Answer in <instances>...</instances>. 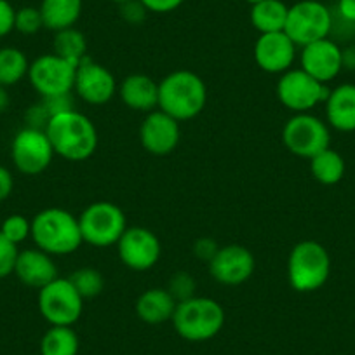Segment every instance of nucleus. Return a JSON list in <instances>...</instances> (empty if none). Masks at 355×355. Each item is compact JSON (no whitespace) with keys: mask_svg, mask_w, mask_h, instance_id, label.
Instances as JSON below:
<instances>
[{"mask_svg":"<svg viewBox=\"0 0 355 355\" xmlns=\"http://www.w3.org/2000/svg\"><path fill=\"white\" fill-rule=\"evenodd\" d=\"M277 98L288 110L295 114H306L317 105L326 103L329 89L315 80L302 68H291L281 75L277 82Z\"/></svg>","mask_w":355,"mask_h":355,"instance_id":"nucleus-10","label":"nucleus"},{"mask_svg":"<svg viewBox=\"0 0 355 355\" xmlns=\"http://www.w3.org/2000/svg\"><path fill=\"white\" fill-rule=\"evenodd\" d=\"M82 241L94 248L117 245L119 239L128 230L125 214L117 204L98 200L89 204L78 216Z\"/></svg>","mask_w":355,"mask_h":355,"instance_id":"nucleus-6","label":"nucleus"},{"mask_svg":"<svg viewBox=\"0 0 355 355\" xmlns=\"http://www.w3.org/2000/svg\"><path fill=\"white\" fill-rule=\"evenodd\" d=\"M42 28L44 21L39 8L26 6V8H21L16 11L15 30H18L19 33H23V35H35Z\"/></svg>","mask_w":355,"mask_h":355,"instance_id":"nucleus-31","label":"nucleus"},{"mask_svg":"<svg viewBox=\"0 0 355 355\" xmlns=\"http://www.w3.org/2000/svg\"><path fill=\"white\" fill-rule=\"evenodd\" d=\"M18 254V244H15V242H11L0 234V279H6L11 274H15Z\"/></svg>","mask_w":355,"mask_h":355,"instance_id":"nucleus-33","label":"nucleus"},{"mask_svg":"<svg viewBox=\"0 0 355 355\" xmlns=\"http://www.w3.org/2000/svg\"><path fill=\"white\" fill-rule=\"evenodd\" d=\"M32 241L51 256L71 254L84 244L78 218L61 207H47L32 218Z\"/></svg>","mask_w":355,"mask_h":355,"instance_id":"nucleus-3","label":"nucleus"},{"mask_svg":"<svg viewBox=\"0 0 355 355\" xmlns=\"http://www.w3.org/2000/svg\"><path fill=\"white\" fill-rule=\"evenodd\" d=\"M171 322L183 340L200 343L213 340L221 333L225 326V310L216 300L192 296L178 303Z\"/></svg>","mask_w":355,"mask_h":355,"instance_id":"nucleus-4","label":"nucleus"},{"mask_svg":"<svg viewBox=\"0 0 355 355\" xmlns=\"http://www.w3.org/2000/svg\"><path fill=\"white\" fill-rule=\"evenodd\" d=\"M9 103H11V98H9L8 87L0 85V114H4L9 108Z\"/></svg>","mask_w":355,"mask_h":355,"instance_id":"nucleus-41","label":"nucleus"},{"mask_svg":"<svg viewBox=\"0 0 355 355\" xmlns=\"http://www.w3.org/2000/svg\"><path fill=\"white\" fill-rule=\"evenodd\" d=\"M12 190H15V178H12L11 171L8 167L0 166V202L9 199Z\"/></svg>","mask_w":355,"mask_h":355,"instance_id":"nucleus-38","label":"nucleus"},{"mask_svg":"<svg viewBox=\"0 0 355 355\" xmlns=\"http://www.w3.org/2000/svg\"><path fill=\"white\" fill-rule=\"evenodd\" d=\"M207 105L206 82L190 70H176L159 82V110L178 122L192 121Z\"/></svg>","mask_w":355,"mask_h":355,"instance_id":"nucleus-2","label":"nucleus"},{"mask_svg":"<svg viewBox=\"0 0 355 355\" xmlns=\"http://www.w3.org/2000/svg\"><path fill=\"white\" fill-rule=\"evenodd\" d=\"M73 91L87 105L101 107L112 101L117 94L119 85L114 73L107 67L87 56L77 64Z\"/></svg>","mask_w":355,"mask_h":355,"instance_id":"nucleus-13","label":"nucleus"},{"mask_svg":"<svg viewBox=\"0 0 355 355\" xmlns=\"http://www.w3.org/2000/svg\"><path fill=\"white\" fill-rule=\"evenodd\" d=\"M245 2L251 6H254V4H259V2H263V0H245Z\"/></svg>","mask_w":355,"mask_h":355,"instance_id":"nucleus-42","label":"nucleus"},{"mask_svg":"<svg viewBox=\"0 0 355 355\" xmlns=\"http://www.w3.org/2000/svg\"><path fill=\"white\" fill-rule=\"evenodd\" d=\"M334 11H336L341 18L355 23V0H338Z\"/></svg>","mask_w":355,"mask_h":355,"instance_id":"nucleus-39","label":"nucleus"},{"mask_svg":"<svg viewBox=\"0 0 355 355\" xmlns=\"http://www.w3.org/2000/svg\"><path fill=\"white\" fill-rule=\"evenodd\" d=\"M68 281L73 284V288L84 300L96 298L105 289L103 274L96 268H91V266H84V268L71 272Z\"/></svg>","mask_w":355,"mask_h":355,"instance_id":"nucleus-29","label":"nucleus"},{"mask_svg":"<svg viewBox=\"0 0 355 355\" xmlns=\"http://www.w3.org/2000/svg\"><path fill=\"white\" fill-rule=\"evenodd\" d=\"M209 274L218 284L241 286L252 277L256 261L252 252L241 244L221 245L207 263Z\"/></svg>","mask_w":355,"mask_h":355,"instance_id":"nucleus-15","label":"nucleus"},{"mask_svg":"<svg viewBox=\"0 0 355 355\" xmlns=\"http://www.w3.org/2000/svg\"><path fill=\"white\" fill-rule=\"evenodd\" d=\"M80 348L71 326H51L40 340V355H77Z\"/></svg>","mask_w":355,"mask_h":355,"instance_id":"nucleus-26","label":"nucleus"},{"mask_svg":"<svg viewBox=\"0 0 355 355\" xmlns=\"http://www.w3.org/2000/svg\"><path fill=\"white\" fill-rule=\"evenodd\" d=\"M166 289L173 295V298L180 303L192 298V296H196L197 282L189 272H176V274L171 277L169 284H167Z\"/></svg>","mask_w":355,"mask_h":355,"instance_id":"nucleus-32","label":"nucleus"},{"mask_svg":"<svg viewBox=\"0 0 355 355\" xmlns=\"http://www.w3.org/2000/svg\"><path fill=\"white\" fill-rule=\"evenodd\" d=\"M327 125L341 132L355 131V85L341 84L331 89L326 100Z\"/></svg>","mask_w":355,"mask_h":355,"instance_id":"nucleus-21","label":"nucleus"},{"mask_svg":"<svg viewBox=\"0 0 355 355\" xmlns=\"http://www.w3.org/2000/svg\"><path fill=\"white\" fill-rule=\"evenodd\" d=\"M53 53L56 56L63 58V60L70 61V63L78 64L84 58H87V40L85 35L73 28L61 30V32L54 33L53 39Z\"/></svg>","mask_w":355,"mask_h":355,"instance_id":"nucleus-27","label":"nucleus"},{"mask_svg":"<svg viewBox=\"0 0 355 355\" xmlns=\"http://www.w3.org/2000/svg\"><path fill=\"white\" fill-rule=\"evenodd\" d=\"M345 169H347L345 159L331 146L313 159H310V173H312L313 180L319 182L320 185L331 187L340 183L345 176Z\"/></svg>","mask_w":355,"mask_h":355,"instance_id":"nucleus-25","label":"nucleus"},{"mask_svg":"<svg viewBox=\"0 0 355 355\" xmlns=\"http://www.w3.org/2000/svg\"><path fill=\"white\" fill-rule=\"evenodd\" d=\"M110 2H114V4H124V2H129V0H110Z\"/></svg>","mask_w":355,"mask_h":355,"instance_id":"nucleus-43","label":"nucleus"},{"mask_svg":"<svg viewBox=\"0 0 355 355\" xmlns=\"http://www.w3.org/2000/svg\"><path fill=\"white\" fill-rule=\"evenodd\" d=\"M44 131L54 153L70 162L91 159L98 148L96 125L87 115L75 108L51 117Z\"/></svg>","mask_w":355,"mask_h":355,"instance_id":"nucleus-1","label":"nucleus"},{"mask_svg":"<svg viewBox=\"0 0 355 355\" xmlns=\"http://www.w3.org/2000/svg\"><path fill=\"white\" fill-rule=\"evenodd\" d=\"M84 0H42L40 15H42L44 28L51 32L73 28L82 16Z\"/></svg>","mask_w":355,"mask_h":355,"instance_id":"nucleus-23","label":"nucleus"},{"mask_svg":"<svg viewBox=\"0 0 355 355\" xmlns=\"http://www.w3.org/2000/svg\"><path fill=\"white\" fill-rule=\"evenodd\" d=\"M289 8L282 0H263L259 4L251 6V25L261 33L284 32L288 21Z\"/></svg>","mask_w":355,"mask_h":355,"instance_id":"nucleus-24","label":"nucleus"},{"mask_svg":"<svg viewBox=\"0 0 355 355\" xmlns=\"http://www.w3.org/2000/svg\"><path fill=\"white\" fill-rule=\"evenodd\" d=\"M178 302L166 288H150L136 300V315L150 326H159L173 319Z\"/></svg>","mask_w":355,"mask_h":355,"instance_id":"nucleus-22","label":"nucleus"},{"mask_svg":"<svg viewBox=\"0 0 355 355\" xmlns=\"http://www.w3.org/2000/svg\"><path fill=\"white\" fill-rule=\"evenodd\" d=\"M218 249H220V245L214 242V239L202 237L199 241H196V244H193V254L202 263H209L218 252Z\"/></svg>","mask_w":355,"mask_h":355,"instance_id":"nucleus-36","label":"nucleus"},{"mask_svg":"<svg viewBox=\"0 0 355 355\" xmlns=\"http://www.w3.org/2000/svg\"><path fill=\"white\" fill-rule=\"evenodd\" d=\"M122 103L135 112L150 114L159 108V82L145 73H131L119 85Z\"/></svg>","mask_w":355,"mask_h":355,"instance_id":"nucleus-20","label":"nucleus"},{"mask_svg":"<svg viewBox=\"0 0 355 355\" xmlns=\"http://www.w3.org/2000/svg\"><path fill=\"white\" fill-rule=\"evenodd\" d=\"M333 11L319 0H300L289 8L286 35L298 47L327 39L331 33Z\"/></svg>","mask_w":355,"mask_h":355,"instance_id":"nucleus-7","label":"nucleus"},{"mask_svg":"<svg viewBox=\"0 0 355 355\" xmlns=\"http://www.w3.org/2000/svg\"><path fill=\"white\" fill-rule=\"evenodd\" d=\"M16 9L9 0H0V37H6L15 30Z\"/></svg>","mask_w":355,"mask_h":355,"instance_id":"nucleus-35","label":"nucleus"},{"mask_svg":"<svg viewBox=\"0 0 355 355\" xmlns=\"http://www.w3.org/2000/svg\"><path fill=\"white\" fill-rule=\"evenodd\" d=\"M30 61L26 54L18 47L0 49V85L11 87L21 82L28 75Z\"/></svg>","mask_w":355,"mask_h":355,"instance_id":"nucleus-28","label":"nucleus"},{"mask_svg":"<svg viewBox=\"0 0 355 355\" xmlns=\"http://www.w3.org/2000/svg\"><path fill=\"white\" fill-rule=\"evenodd\" d=\"M0 234L19 245L26 239L32 237V220H28L23 214H11V216L6 218L2 227H0Z\"/></svg>","mask_w":355,"mask_h":355,"instance_id":"nucleus-30","label":"nucleus"},{"mask_svg":"<svg viewBox=\"0 0 355 355\" xmlns=\"http://www.w3.org/2000/svg\"><path fill=\"white\" fill-rule=\"evenodd\" d=\"M15 275L21 284L33 289L46 288L54 279L60 277L58 265L54 263L53 256L39 248L19 251L18 261L15 266Z\"/></svg>","mask_w":355,"mask_h":355,"instance_id":"nucleus-19","label":"nucleus"},{"mask_svg":"<svg viewBox=\"0 0 355 355\" xmlns=\"http://www.w3.org/2000/svg\"><path fill=\"white\" fill-rule=\"evenodd\" d=\"M182 129L180 122L162 110H153L146 114L139 128V141L143 148L157 157L173 153L180 145Z\"/></svg>","mask_w":355,"mask_h":355,"instance_id":"nucleus-16","label":"nucleus"},{"mask_svg":"<svg viewBox=\"0 0 355 355\" xmlns=\"http://www.w3.org/2000/svg\"><path fill=\"white\" fill-rule=\"evenodd\" d=\"M56 155L44 129L28 128L16 132L11 143V159L16 169L26 176L44 173Z\"/></svg>","mask_w":355,"mask_h":355,"instance_id":"nucleus-12","label":"nucleus"},{"mask_svg":"<svg viewBox=\"0 0 355 355\" xmlns=\"http://www.w3.org/2000/svg\"><path fill=\"white\" fill-rule=\"evenodd\" d=\"M183 2L185 0H141V4L148 9V12H155V15L176 11Z\"/></svg>","mask_w":355,"mask_h":355,"instance_id":"nucleus-37","label":"nucleus"},{"mask_svg":"<svg viewBox=\"0 0 355 355\" xmlns=\"http://www.w3.org/2000/svg\"><path fill=\"white\" fill-rule=\"evenodd\" d=\"M75 70L77 64L49 53L42 54L30 63L26 77L40 98L64 96L73 91Z\"/></svg>","mask_w":355,"mask_h":355,"instance_id":"nucleus-11","label":"nucleus"},{"mask_svg":"<svg viewBox=\"0 0 355 355\" xmlns=\"http://www.w3.org/2000/svg\"><path fill=\"white\" fill-rule=\"evenodd\" d=\"M286 148L302 159H313L331 146V131L327 122L312 114H295L282 129Z\"/></svg>","mask_w":355,"mask_h":355,"instance_id":"nucleus-8","label":"nucleus"},{"mask_svg":"<svg viewBox=\"0 0 355 355\" xmlns=\"http://www.w3.org/2000/svg\"><path fill=\"white\" fill-rule=\"evenodd\" d=\"M39 312L51 326H73L84 312V298L68 277H58L39 289Z\"/></svg>","mask_w":355,"mask_h":355,"instance_id":"nucleus-9","label":"nucleus"},{"mask_svg":"<svg viewBox=\"0 0 355 355\" xmlns=\"http://www.w3.org/2000/svg\"><path fill=\"white\" fill-rule=\"evenodd\" d=\"M296 44L286 32L261 33L254 42L252 56L259 70L272 75H282L291 70L296 60Z\"/></svg>","mask_w":355,"mask_h":355,"instance_id":"nucleus-17","label":"nucleus"},{"mask_svg":"<svg viewBox=\"0 0 355 355\" xmlns=\"http://www.w3.org/2000/svg\"><path fill=\"white\" fill-rule=\"evenodd\" d=\"M341 60H343V68L355 70V44L341 49Z\"/></svg>","mask_w":355,"mask_h":355,"instance_id":"nucleus-40","label":"nucleus"},{"mask_svg":"<svg viewBox=\"0 0 355 355\" xmlns=\"http://www.w3.org/2000/svg\"><path fill=\"white\" fill-rule=\"evenodd\" d=\"M121 261L135 272H146L159 263L162 245L159 237L145 227H128L117 242Z\"/></svg>","mask_w":355,"mask_h":355,"instance_id":"nucleus-14","label":"nucleus"},{"mask_svg":"<svg viewBox=\"0 0 355 355\" xmlns=\"http://www.w3.org/2000/svg\"><path fill=\"white\" fill-rule=\"evenodd\" d=\"M146 15H148V9L141 4V0H129L121 4V16L129 25H139L145 21Z\"/></svg>","mask_w":355,"mask_h":355,"instance_id":"nucleus-34","label":"nucleus"},{"mask_svg":"<svg viewBox=\"0 0 355 355\" xmlns=\"http://www.w3.org/2000/svg\"><path fill=\"white\" fill-rule=\"evenodd\" d=\"M300 63H302V70L312 75L315 80L327 84L343 70L340 44L334 42L329 37L309 44V46L302 47Z\"/></svg>","mask_w":355,"mask_h":355,"instance_id":"nucleus-18","label":"nucleus"},{"mask_svg":"<svg viewBox=\"0 0 355 355\" xmlns=\"http://www.w3.org/2000/svg\"><path fill=\"white\" fill-rule=\"evenodd\" d=\"M331 275V256L317 241H302L288 258V281L298 293L319 291Z\"/></svg>","mask_w":355,"mask_h":355,"instance_id":"nucleus-5","label":"nucleus"}]
</instances>
